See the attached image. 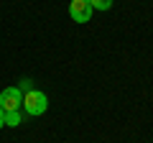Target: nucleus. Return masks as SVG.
I'll list each match as a JSON object with an SVG mask.
<instances>
[{"label": "nucleus", "mask_w": 153, "mask_h": 143, "mask_svg": "<svg viewBox=\"0 0 153 143\" xmlns=\"http://www.w3.org/2000/svg\"><path fill=\"white\" fill-rule=\"evenodd\" d=\"M92 5H89V0H71L69 3V16L74 23H87L92 18Z\"/></svg>", "instance_id": "nucleus-3"}, {"label": "nucleus", "mask_w": 153, "mask_h": 143, "mask_svg": "<svg viewBox=\"0 0 153 143\" xmlns=\"http://www.w3.org/2000/svg\"><path fill=\"white\" fill-rule=\"evenodd\" d=\"M21 102H23V92L18 87H5L0 92V107H3V112L21 110Z\"/></svg>", "instance_id": "nucleus-2"}, {"label": "nucleus", "mask_w": 153, "mask_h": 143, "mask_svg": "<svg viewBox=\"0 0 153 143\" xmlns=\"http://www.w3.org/2000/svg\"><path fill=\"white\" fill-rule=\"evenodd\" d=\"M92 10H110L112 8V0H89Z\"/></svg>", "instance_id": "nucleus-5"}, {"label": "nucleus", "mask_w": 153, "mask_h": 143, "mask_svg": "<svg viewBox=\"0 0 153 143\" xmlns=\"http://www.w3.org/2000/svg\"><path fill=\"white\" fill-rule=\"evenodd\" d=\"M5 125V112H3V107H0V128Z\"/></svg>", "instance_id": "nucleus-7"}, {"label": "nucleus", "mask_w": 153, "mask_h": 143, "mask_svg": "<svg viewBox=\"0 0 153 143\" xmlns=\"http://www.w3.org/2000/svg\"><path fill=\"white\" fill-rule=\"evenodd\" d=\"M18 89H21L23 95H26V92H31V89H33V82H31V79H21V84H18Z\"/></svg>", "instance_id": "nucleus-6"}, {"label": "nucleus", "mask_w": 153, "mask_h": 143, "mask_svg": "<svg viewBox=\"0 0 153 143\" xmlns=\"http://www.w3.org/2000/svg\"><path fill=\"white\" fill-rule=\"evenodd\" d=\"M21 120H23V112L21 110H8L5 112V125L16 128V125H21Z\"/></svg>", "instance_id": "nucleus-4"}, {"label": "nucleus", "mask_w": 153, "mask_h": 143, "mask_svg": "<svg viewBox=\"0 0 153 143\" xmlns=\"http://www.w3.org/2000/svg\"><path fill=\"white\" fill-rule=\"evenodd\" d=\"M21 110H26V115H44L49 110V97L44 92H38V89H31V92L23 95V102H21Z\"/></svg>", "instance_id": "nucleus-1"}]
</instances>
